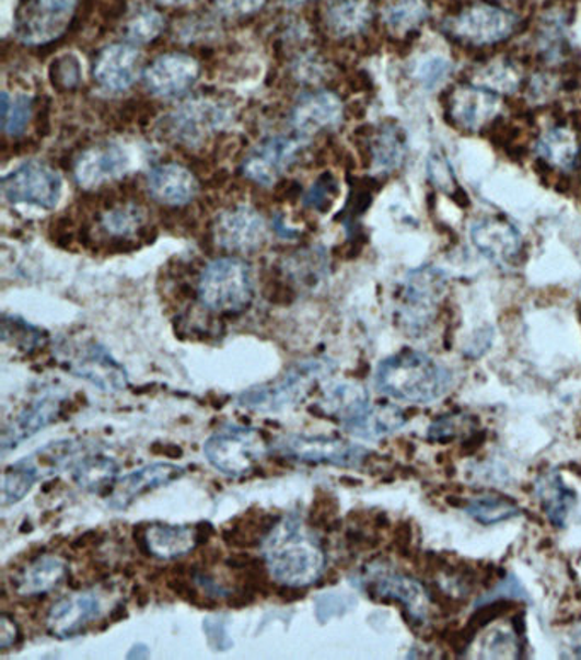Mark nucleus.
<instances>
[{"label":"nucleus","instance_id":"obj_1","mask_svg":"<svg viewBox=\"0 0 581 660\" xmlns=\"http://www.w3.org/2000/svg\"><path fill=\"white\" fill-rule=\"evenodd\" d=\"M263 558L270 576L290 589L317 582L326 565L319 540L297 513L274 525L263 541Z\"/></svg>","mask_w":581,"mask_h":660},{"label":"nucleus","instance_id":"obj_2","mask_svg":"<svg viewBox=\"0 0 581 660\" xmlns=\"http://www.w3.org/2000/svg\"><path fill=\"white\" fill-rule=\"evenodd\" d=\"M374 383L391 398L428 405L451 390L452 375L421 351L403 350L379 363Z\"/></svg>","mask_w":581,"mask_h":660},{"label":"nucleus","instance_id":"obj_3","mask_svg":"<svg viewBox=\"0 0 581 660\" xmlns=\"http://www.w3.org/2000/svg\"><path fill=\"white\" fill-rule=\"evenodd\" d=\"M198 299L216 314H240L255 296L253 271L244 259L223 256L208 263L198 278Z\"/></svg>","mask_w":581,"mask_h":660},{"label":"nucleus","instance_id":"obj_4","mask_svg":"<svg viewBox=\"0 0 581 660\" xmlns=\"http://www.w3.org/2000/svg\"><path fill=\"white\" fill-rule=\"evenodd\" d=\"M333 369L332 360L305 359L290 367L286 374L275 383L249 387L237 396V403L243 408L256 414H278L302 402L309 391Z\"/></svg>","mask_w":581,"mask_h":660},{"label":"nucleus","instance_id":"obj_5","mask_svg":"<svg viewBox=\"0 0 581 660\" xmlns=\"http://www.w3.org/2000/svg\"><path fill=\"white\" fill-rule=\"evenodd\" d=\"M204 454L217 472L243 478L268 454V445L258 430L229 424L208 437Z\"/></svg>","mask_w":581,"mask_h":660},{"label":"nucleus","instance_id":"obj_6","mask_svg":"<svg viewBox=\"0 0 581 660\" xmlns=\"http://www.w3.org/2000/svg\"><path fill=\"white\" fill-rule=\"evenodd\" d=\"M82 0H20L14 35L26 47H45L69 32Z\"/></svg>","mask_w":581,"mask_h":660},{"label":"nucleus","instance_id":"obj_7","mask_svg":"<svg viewBox=\"0 0 581 660\" xmlns=\"http://www.w3.org/2000/svg\"><path fill=\"white\" fill-rule=\"evenodd\" d=\"M520 20L500 5L470 4L443 23L446 36L470 47H493L515 35Z\"/></svg>","mask_w":581,"mask_h":660},{"label":"nucleus","instance_id":"obj_8","mask_svg":"<svg viewBox=\"0 0 581 660\" xmlns=\"http://www.w3.org/2000/svg\"><path fill=\"white\" fill-rule=\"evenodd\" d=\"M232 108L225 101L212 96H195L177 106L164 121L167 137L186 147H198L208 137L228 127Z\"/></svg>","mask_w":581,"mask_h":660},{"label":"nucleus","instance_id":"obj_9","mask_svg":"<svg viewBox=\"0 0 581 660\" xmlns=\"http://www.w3.org/2000/svg\"><path fill=\"white\" fill-rule=\"evenodd\" d=\"M446 275L440 268L425 265L406 275L400 292L399 317L406 332L420 335L435 317L445 296Z\"/></svg>","mask_w":581,"mask_h":660},{"label":"nucleus","instance_id":"obj_10","mask_svg":"<svg viewBox=\"0 0 581 660\" xmlns=\"http://www.w3.org/2000/svg\"><path fill=\"white\" fill-rule=\"evenodd\" d=\"M62 176L55 167L32 159L5 176L2 195L12 205L51 210L62 197Z\"/></svg>","mask_w":581,"mask_h":660},{"label":"nucleus","instance_id":"obj_11","mask_svg":"<svg viewBox=\"0 0 581 660\" xmlns=\"http://www.w3.org/2000/svg\"><path fill=\"white\" fill-rule=\"evenodd\" d=\"M275 449L290 460L307 464H332L338 467H357L365 461L367 451L362 445L335 439V437L321 436H290L280 437L275 442Z\"/></svg>","mask_w":581,"mask_h":660},{"label":"nucleus","instance_id":"obj_12","mask_svg":"<svg viewBox=\"0 0 581 660\" xmlns=\"http://www.w3.org/2000/svg\"><path fill=\"white\" fill-rule=\"evenodd\" d=\"M307 140L301 136H277L259 143L255 151L244 159V178L256 185L271 186L281 178L297 158L304 151Z\"/></svg>","mask_w":581,"mask_h":660},{"label":"nucleus","instance_id":"obj_13","mask_svg":"<svg viewBox=\"0 0 581 660\" xmlns=\"http://www.w3.org/2000/svg\"><path fill=\"white\" fill-rule=\"evenodd\" d=\"M501 106V94L486 90L483 85L462 84L449 93L445 115L455 127L478 131L497 120Z\"/></svg>","mask_w":581,"mask_h":660},{"label":"nucleus","instance_id":"obj_14","mask_svg":"<svg viewBox=\"0 0 581 660\" xmlns=\"http://www.w3.org/2000/svg\"><path fill=\"white\" fill-rule=\"evenodd\" d=\"M266 220L249 205L223 210L213 224V240L225 252L253 253L266 241Z\"/></svg>","mask_w":581,"mask_h":660},{"label":"nucleus","instance_id":"obj_15","mask_svg":"<svg viewBox=\"0 0 581 660\" xmlns=\"http://www.w3.org/2000/svg\"><path fill=\"white\" fill-rule=\"evenodd\" d=\"M200 78V66L186 54H164L143 72V82L152 96L173 100L191 90Z\"/></svg>","mask_w":581,"mask_h":660},{"label":"nucleus","instance_id":"obj_16","mask_svg":"<svg viewBox=\"0 0 581 660\" xmlns=\"http://www.w3.org/2000/svg\"><path fill=\"white\" fill-rule=\"evenodd\" d=\"M142 69L139 48L131 43H113L97 54L93 78L101 90L125 93L136 84Z\"/></svg>","mask_w":581,"mask_h":660},{"label":"nucleus","instance_id":"obj_17","mask_svg":"<svg viewBox=\"0 0 581 660\" xmlns=\"http://www.w3.org/2000/svg\"><path fill=\"white\" fill-rule=\"evenodd\" d=\"M127 171L128 155L124 147L115 142H100L79 155L73 176L81 188L94 189L124 178Z\"/></svg>","mask_w":581,"mask_h":660},{"label":"nucleus","instance_id":"obj_18","mask_svg":"<svg viewBox=\"0 0 581 660\" xmlns=\"http://www.w3.org/2000/svg\"><path fill=\"white\" fill-rule=\"evenodd\" d=\"M183 475H185V467L176 466V464H146L136 472L115 479L112 488H109V495L106 497V503L113 510L128 509L131 503L136 502L137 498L142 497L147 491L166 487L170 483L182 478Z\"/></svg>","mask_w":581,"mask_h":660},{"label":"nucleus","instance_id":"obj_19","mask_svg":"<svg viewBox=\"0 0 581 660\" xmlns=\"http://www.w3.org/2000/svg\"><path fill=\"white\" fill-rule=\"evenodd\" d=\"M345 108L341 100L332 91H312L302 94L292 109L293 130L297 136L309 140L321 131L335 130L341 125Z\"/></svg>","mask_w":581,"mask_h":660},{"label":"nucleus","instance_id":"obj_20","mask_svg":"<svg viewBox=\"0 0 581 660\" xmlns=\"http://www.w3.org/2000/svg\"><path fill=\"white\" fill-rule=\"evenodd\" d=\"M367 591L379 601L399 603L416 625H421L428 620L430 598L425 592V587L411 577L393 571H379L374 579H370Z\"/></svg>","mask_w":581,"mask_h":660},{"label":"nucleus","instance_id":"obj_21","mask_svg":"<svg viewBox=\"0 0 581 660\" xmlns=\"http://www.w3.org/2000/svg\"><path fill=\"white\" fill-rule=\"evenodd\" d=\"M70 374L84 379L104 393H118L128 386V374L103 345H88L78 357L70 360Z\"/></svg>","mask_w":581,"mask_h":660},{"label":"nucleus","instance_id":"obj_22","mask_svg":"<svg viewBox=\"0 0 581 660\" xmlns=\"http://www.w3.org/2000/svg\"><path fill=\"white\" fill-rule=\"evenodd\" d=\"M103 613V599L96 591H81L58 601L48 613L47 628L54 637L72 638Z\"/></svg>","mask_w":581,"mask_h":660},{"label":"nucleus","instance_id":"obj_23","mask_svg":"<svg viewBox=\"0 0 581 660\" xmlns=\"http://www.w3.org/2000/svg\"><path fill=\"white\" fill-rule=\"evenodd\" d=\"M147 192L166 207H185L198 194V182L188 167L177 163L158 164L147 174Z\"/></svg>","mask_w":581,"mask_h":660},{"label":"nucleus","instance_id":"obj_24","mask_svg":"<svg viewBox=\"0 0 581 660\" xmlns=\"http://www.w3.org/2000/svg\"><path fill=\"white\" fill-rule=\"evenodd\" d=\"M63 394L57 390L45 391L32 405L21 412L16 420L8 425L2 433V454H9L12 449L20 448L30 437L45 429L57 418L62 405Z\"/></svg>","mask_w":581,"mask_h":660},{"label":"nucleus","instance_id":"obj_25","mask_svg":"<svg viewBox=\"0 0 581 660\" xmlns=\"http://www.w3.org/2000/svg\"><path fill=\"white\" fill-rule=\"evenodd\" d=\"M470 241L481 255L495 263L512 262L522 250L519 231L510 222L498 217L474 222L470 228Z\"/></svg>","mask_w":581,"mask_h":660},{"label":"nucleus","instance_id":"obj_26","mask_svg":"<svg viewBox=\"0 0 581 660\" xmlns=\"http://www.w3.org/2000/svg\"><path fill=\"white\" fill-rule=\"evenodd\" d=\"M69 574L66 560L57 555H42L27 564L12 580L14 591L24 598L43 595L55 591Z\"/></svg>","mask_w":581,"mask_h":660},{"label":"nucleus","instance_id":"obj_27","mask_svg":"<svg viewBox=\"0 0 581 660\" xmlns=\"http://www.w3.org/2000/svg\"><path fill=\"white\" fill-rule=\"evenodd\" d=\"M374 20L370 0H332L324 11L327 32L336 38H350L365 32Z\"/></svg>","mask_w":581,"mask_h":660},{"label":"nucleus","instance_id":"obj_28","mask_svg":"<svg viewBox=\"0 0 581 660\" xmlns=\"http://www.w3.org/2000/svg\"><path fill=\"white\" fill-rule=\"evenodd\" d=\"M149 222L146 209L137 201H118L104 209L97 217V225L104 238L113 241H131L139 238Z\"/></svg>","mask_w":581,"mask_h":660},{"label":"nucleus","instance_id":"obj_29","mask_svg":"<svg viewBox=\"0 0 581 660\" xmlns=\"http://www.w3.org/2000/svg\"><path fill=\"white\" fill-rule=\"evenodd\" d=\"M146 546L152 555L161 560H174L179 556L188 555L197 546L198 533L189 525L155 524L147 528Z\"/></svg>","mask_w":581,"mask_h":660},{"label":"nucleus","instance_id":"obj_30","mask_svg":"<svg viewBox=\"0 0 581 660\" xmlns=\"http://www.w3.org/2000/svg\"><path fill=\"white\" fill-rule=\"evenodd\" d=\"M406 424L403 409L394 405H369L359 417L342 424L345 430L351 436L362 439L375 440L381 437L391 436L403 429Z\"/></svg>","mask_w":581,"mask_h":660},{"label":"nucleus","instance_id":"obj_31","mask_svg":"<svg viewBox=\"0 0 581 660\" xmlns=\"http://www.w3.org/2000/svg\"><path fill=\"white\" fill-rule=\"evenodd\" d=\"M535 495L550 524L565 528L571 509L577 503V494L566 487L558 472H547L535 482Z\"/></svg>","mask_w":581,"mask_h":660},{"label":"nucleus","instance_id":"obj_32","mask_svg":"<svg viewBox=\"0 0 581 660\" xmlns=\"http://www.w3.org/2000/svg\"><path fill=\"white\" fill-rule=\"evenodd\" d=\"M369 405V393L362 384L338 383L327 387L323 398L316 403V409L326 417L338 418L347 424L359 417Z\"/></svg>","mask_w":581,"mask_h":660},{"label":"nucleus","instance_id":"obj_33","mask_svg":"<svg viewBox=\"0 0 581 660\" xmlns=\"http://www.w3.org/2000/svg\"><path fill=\"white\" fill-rule=\"evenodd\" d=\"M408 154V143L403 128L394 124H385L374 131L370 142L372 167L377 173L390 174L399 170Z\"/></svg>","mask_w":581,"mask_h":660},{"label":"nucleus","instance_id":"obj_34","mask_svg":"<svg viewBox=\"0 0 581 660\" xmlns=\"http://www.w3.org/2000/svg\"><path fill=\"white\" fill-rule=\"evenodd\" d=\"M580 151L581 146L577 131L570 127L550 128L537 140L539 159L558 170H571L577 164Z\"/></svg>","mask_w":581,"mask_h":660},{"label":"nucleus","instance_id":"obj_35","mask_svg":"<svg viewBox=\"0 0 581 660\" xmlns=\"http://www.w3.org/2000/svg\"><path fill=\"white\" fill-rule=\"evenodd\" d=\"M118 473V464L112 458L100 456V454H85L72 466L73 482L78 483L82 490L101 491L104 487L115 483ZM112 488V487H109Z\"/></svg>","mask_w":581,"mask_h":660},{"label":"nucleus","instance_id":"obj_36","mask_svg":"<svg viewBox=\"0 0 581 660\" xmlns=\"http://www.w3.org/2000/svg\"><path fill=\"white\" fill-rule=\"evenodd\" d=\"M430 16L427 0H393L384 9L382 20L387 30L399 35H415Z\"/></svg>","mask_w":581,"mask_h":660},{"label":"nucleus","instance_id":"obj_37","mask_svg":"<svg viewBox=\"0 0 581 660\" xmlns=\"http://www.w3.org/2000/svg\"><path fill=\"white\" fill-rule=\"evenodd\" d=\"M464 510L474 521L485 525L498 524L520 516V507L515 500L501 494H483L470 498Z\"/></svg>","mask_w":581,"mask_h":660},{"label":"nucleus","instance_id":"obj_38","mask_svg":"<svg viewBox=\"0 0 581 660\" xmlns=\"http://www.w3.org/2000/svg\"><path fill=\"white\" fill-rule=\"evenodd\" d=\"M166 30V20L154 8H139L125 23V38L131 45H147L155 42Z\"/></svg>","mask_w":581,"mask_h":660},{"label":"nucleus","instance_id":"obj_39","mask_svg":"<svg viewBox=\"0 0 581 660\" xmlns=\"http://www.w3.org/2000/svg\"><path fill=\"white\" fill-rule=\"evenodd\" d=\"M33 100L30 96H9L2 93V128L5 136L20 137L33 120Z\"/></svg>","mask_w":581,"mask_h":660},{"label":"nucleus","instance_id":"obj_40","mask_svg":"<svg viewBox=\"0 0 581 660\" xmlns=\"http://www.w3.org/2000/svg\"><path fill=\"white\" fill-rule=\"evenodd\" d=\"M522 84L519 70L509 62L488 63L478 72V85L498 94H512Z\"/></svg>","mask_w":581,"mask_h":660},{"label":"nucleus","instance_id":"obj_41","mask_svg":"<svg viewBox=\"0 0 581 660\" xmlns=\"http://www.w3.org/2000/svg\"><path fill=\"white\" fill-rule=\"evenodd\" d=\"M2 338L5 344L14 345L24 351H33L43 347L47 341V335L39 328L30 325L18 316H4L2 321Z\"/></svg>","mask_w":581,"mask_h":660},{"label":"nucleus","instance_id":"obj_42","mask_svg":"<svg viewBox=\"0 0 581 660\" xmlns=\"http://www.w3.org/2000/svg\"><path fill=\"white\" fill-rule=\"evenodd\" d=\"M36 482L38 479L20 461L11 464L4 472V478H2V506L9 507L21 502L35 487Z\"/></svg>","mask_w":581,"mask_h":660},{"label":"nucleus","instance_id":"obj_43","mask_svg":"<svg viewBox=\"0 0 581 660\" xmlns=\"http://www.w3.org/2000/svg\"><path fill=\"white\" fill-rule=\"evenodd\" d=\"M473 420L474 418L466 414L445 415L430 425L428 437L437 442H449L464 433L473 432Z\"/></svg>","mask_w":581,"mask_h":660},{"label":"nucleus","instance_id":"obj_44","mask_svg":"<svg viewBox=\"0 0 581 660\" xmlns=\"http://www.w3.org/2000/svg\"><path fill=\"white\" fill-rule=\"evenodd\" d=\"M452 63L443 57H427L415 69V78L425 90L433 91L451 78Z\"/></svg>","mask_w":581,"mask_h":660},{"label":"nucleus","instance_id":"obj_45","mask_svg":"<svg viewBox=\"0 0 581 660\" xmlns=\"http://www.w3.org/2000/svg\"><path fill=\"white\" fill-rule=\"evenodd\" d=\"M50 78L57 90H75L82 81L81 63L73 55H63L51 63Z\"/></svg>","mask_w":581,"mask_h":660},{"label":"nucleus","instance_id":"obj_46","mask_svg":"<svg viewBox=\"0 0 581 660\" xmlns=\"http://www.w3.org/2000/svg\"><path fill=\"white\" fill-rule=\"evenodd\" d=\"M427 171L431 185L442 189L446 195L454 194L455 189L458 188L454 170H452L451 163H449V159L445 155L439 154V152H431L430 158H428Z\"/></svg>","mask_w":581,"mask_h":660},{"label":"nucleus","instance_id":"obj_47","mask_svg":"<svg viewBox=\"0 0 581 660\" xmlns=\"http://www.w3.org/2000/svg\"><path fill=\"white\" fill-rule=\"evenodd\" d=\"M336 195H338V183H336L332 174L326 173L312 185V188L305 195L304 201L311 209L326 212L332 207L333 201H335Z\"/></svg>","mask_w":581,"mask_h":660},{"label":"nucleus","instance_id":"obj_48","mask_svg":"<svg viewBox=\"0 0 581 660\" xmlns=\"http://www.w3.org/2000/svg\"><path fill=\"white\" fill-rule=\"evenodd\" d=\"M503 599H527V592H525L524 586L519 582L515 576H509L507 579L501 580L498 583L497 589L489 594L483 595L478 601V606L483 604L493 603V601H503Z\"/></svg>","mask_w":581,"mask_h":660},{"label":"nucleus","instance_id":"obj_49","mask_svg":"<svg viewBox=\"0 0 581 660\" xmlns=\"http://www.w3.org/2000/svg\"><path fill=\"white\" fill-rule=\"evenodd\" d=\"M220 14L228 18H246L258 12L268 0H213Z\"/></svg>","mask_w":581,"mask_h":660},{"label":"nucleus","instance_id":"obj_50","mask_svg":"<svg viewBox=\"0 0 581 660\" xmlns=\"http://www.w3.org/2000/svg\"><path fill=\"white\" fill-rule=\"evenodd\" d=\"M18 635H20V629H18L16 623L12 622L8 614H4L0 618V649L8 650L9 647L16 644Z\"/></svg>","mask_w":581,"mask_h":660},{"label":"nucleus","instance_id":"obj_51","mask_svg":"<svg viewBox=\"0 0 581 660\" xmlns=\"http://www.w3.org/2000/svg\"><path fill=\"white\" fill-rule=\"evenodd\" d=\"M570 649L578 659H581V625L571 632L570 635Z\"/></svg>","mask_w":581,"mask_h":660},{"label":"nucleus","instance_id":"obj_52","mask_svg":"<svg viewBox=\"0 0 581 660\" xmlns=\"http://www.w3.org/2000/svg\"><path fill=\"white\" fill-rule=\"evenodd\" d=\"M451 197L454 198L455 204H457L461 209H467V207L470 205L469 195H467L466 189L461 188V186L455 189Z\"/></svg>","mask_w":581,"mask_h":660},{"label":"nucleus","instance_id":"obj_53","mask_svg":"<svg viewBox=\"0 0 581 660\" xmlns=\"http://www.w3.org/2000/svg\"><path fill=\"white\" fill-rule=\"evenodd\" d=\"M149 647L143 644H137L131 647L130 652H128L127 659H147L149 657Z\"/></svg>","mask_w":581,"mask_h":660},{"label":"nucleus","instance_id":"obj_54","mask_svg":"<svg viewBox=\"0 0 581 660\" xmlns=\"http://www.w3.org/2000/svg\"><path fill=\"white\" fill-rule=\"evenodd\" d=\"M161 4L171 5V8H177V5H185L188 2H193V0H159Z\"/></svg>","mask_w":581,"mask_h":660},{"label":"nucleus","instance_id":"obj_55","mask_svg":"<svg viewBox=\"0 0 581 660\" xmlns=\"http://www.w3.org/2000/svg\"><path fill=\"white\" fill-rule=\"evenodd\" d=\"M283 2H286L287 5H290V8H295V5L307 4V2H312V0H283Z\"/></svg>","mask_w":581,"mask_h":660}]
</instances>
